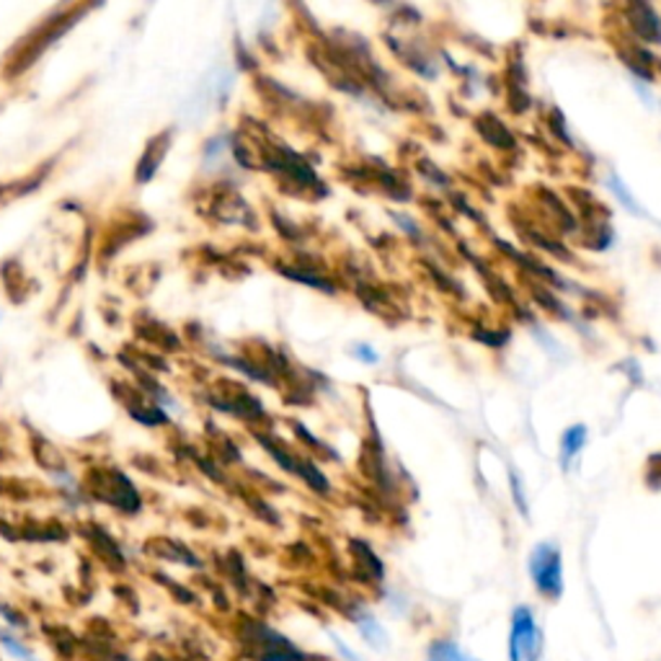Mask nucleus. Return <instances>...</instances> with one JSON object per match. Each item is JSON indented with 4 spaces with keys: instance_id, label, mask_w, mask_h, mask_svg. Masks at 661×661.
I'll list each match as a JSON object with an SVG mask.
<instances>
[{
    "instance_id": "nucleus-1",
    "label": "nucleus",
    "mask_w": 661,
    "mask_h": 661,
    "mask_svg": "<svg viewBox=\"0 0 661 661\" xmlns=\"http://www.w3.org/2000/svg\"><path fill=\"white\" fill-rule=\"evenodd\" d=\"M543 651V633L528 605H519L511 612L509 631V661H537Z\"/></svg>"
},
{
    "instance_id": "nucleus-2",
    "label": "nucleus",
    "mask_w": 661,
    "mask_h": 661,
    "mask_svg": "<svg viewBox=\"0 0 661 661\" xmlns=\"http://www.w3.org/2000/svg\"><path fill=\"white\" fill-rule=\"evenodd\" d=\"M530 576L537 592L548 599L563 595V561L561 550L553 543H541L530 556Z\"/></svg>"
},
{
    "instance_id": "nucleus-3",
    "label": "nucleus",
    "mask_w": 661,
    "mask_h": 661,
    "mask_svg": "<svg viewBox=\"0 0 661 661\" xmlns=\"http://www.w3.org/2000/svg\"><path fill=\"white\" fill-rule=\"evenodd\" d=\"M631 26L633 31L638 34L644 42H651V44H661V18L657 16V11L651 9V5H633L631 9Z\"/></svg>"
},
{
    "instance_id": "nucleus-4",
    "label": "nucleus",
    "mask_w": 661,
    "mask_h": 661,
    "mask_svg": "<svg viewBox=\"0 0 661 661\" xmlns=\"http://www.w3.org/2000/svg\"><path fill=\"white\" fill-rule=\"evenodd\" d=\"M427 661H481V659H476L474 653L461 649V646L452 644V640H435V644L429 646Z\"/></svg>"
},
{
    "instance_id": "nucleus-5",
    "label": "nucleus",
    "mask_w": 661,
    "mask_h": 661,
    "mask_svg": "<svg viewBox=\"0 0 661 661\" xmlns=\"http://www.w3.org/2000/svg\"><path fill=\"white\" fill-rule=\"evenodd\" d=\"M586 444V427H582V424H576V427H569L563 431L561 437V461L563 465L571 461V457H576L579 452L584 450Z\"/></svg>"
},
{
    "instance_id": "nucleus-6",
    "label": "nucleus",
    "mask_w": 661,
    "mask_h": 661,
    "mask_svg": "<svg viewBox=\"0 0 661 661\" xmlns=\"http://www.w3.org/2000/svg\"><path fill=\"white\" fill-rule=\"evenodd\" d=\"M0 646H3V649L9 651L16 661H39L37 657H34V651L29 649V646L22 644V640H16V636H11L9 628H0Z\"/></svg>"
},
{
    "instance_id": "nucleus-7",
    "label": "nucleus",
    "mask_w": 661,
    "mask_h": 661,
    "mask_svg": "<svg viewBox=\"0 0 661 661\" xmlns=\"http://www.w3.org/2000/svg\"><path fill=\"white\" fill-rule=\"evenodd\" d=\"M511 489H515V502H517V507H519V511H528V507H524V498H522V489H519V481L517 478H511Z\"/></svg>"
},
{
    "instance_id": "nucleus-8",
    "label": "nucleus",
    "mask_w": 661,
    "mask_h": 661,
    "mask_svg": "<svg viewBox=\"0 0 661 661\" xmlns=\"http://www.w3.org/2000/svg\"><path fill=\"white\" fill-rule=\"evenodd\" d=\"M360 357H364L367 362H377V354H373V349L370 347H360Z\"/></svg>"
}]
</instances>
